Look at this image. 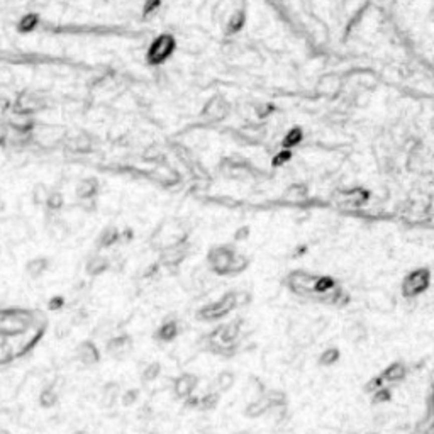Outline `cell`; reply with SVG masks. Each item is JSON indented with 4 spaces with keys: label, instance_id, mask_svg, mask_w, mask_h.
<instances>
[{
    "label": "cell",
    "instance_id": "cell-23",
    "mask_svg": "<svg viewBox=\"0 0 434 434\" xmlns=\"http://www.w3.org/2000/svg\"><path fill=\"white\" fill-rule=\"evenodd\" d=\"M4 209H6V200H4V197L0 195V212H2Z\"/></svg>",
    "mask_w": 434,
    "mask_h": 434
},
{
    "label": "cell",
    "instance_id": "cell-5",
    "mask_svg": "<svg viewBox=\"0 0 434 434\" xmlns=\"http://www.w3.org/2000/svg\"><path fill=\"white\" fill-rule=\"evenodd\" d=\"M405 377H407V366L404 363H393L390 366H387V370L383 371V375H382L383 382H388V383L402 382Z\"/></svg>",
    "mask_w": 434,
    "mask_h": 434
},
{
    "label": "cell",
    "instance_id": "cell-16",
    "mask_svg": "<svg viewBox=\"0 0 434 434\" xmlns=\"http://www.w3.org/2000/svg\"><path fill=\"white\" fill-rule=\"evenodd\" d=\"M56 400H58V395H56V392L53 390V388H46V390L41 393V404H43L44 407L55 405Z\"/></svg>",
    "mask_w": 434,
    "mask_h": 434
},
{
    "label": "cell",
    "instance_id": "cell-7",
    "mask_svg": "<svg viewBox=\"0 0 434 434\" xmlns=\"http://www.w3.org/2000/svg\"><path fill=\"white\" fill-rule=\"evenodd\" d=\"M177 334H178V324H177V322H167V324H163L158 329L156 338H158L160 341H172V339L177 338Z\"/></svg>",
    "mask_w": 434,
    "mask_h": 434
},
{
    "label": "cell",
    "instance_id": "cell-10",
    "mask_svg": "<svg viewBox=\"0 0 434 434\" xmlns=\"http://www.w3.org/2000/svg\"><path fill=\"white\" fill-rule=\"evenodd\" d=\"M127 344H129L127 338H114V339H110L109 344H107V350L112 353V355H120V353L126 351Z\"/></svg>",
    "mask_w": 434,
    "mask_h": 434
},
{
    "label": "cell",
    "instance_id": "cell-14",
    "mask_svg": "<svg viewBox=\"0 0 434 434\" xmlns=\"http://www.w3.org/2000/svg\"><path fill=\"white\" fill-rule=\"evenodd\" d=\"M346 334H348V338H350V341H361V339H365V336H366V329L363 328V326L355 324L348 329Z\"/></svg>",
    "mask_w": 434,
    "mask_h": 434
},
{
    "label": "cell",
    "instance_id": "cell-11",
    "mask_svg": "<svg viewBox=\"0 0 434 434\" xmlns=\"http://www.w3.org/2000/svg\"><path fill=\"white\" fill-rule=\"evenodd\" d=\"M338 360H339V351L336 350V348H331V350H326V351L321 355L319 363H321V365H326V366H331V365L336 363Z\"/></svg>",
    "mask_w": 434,
    "mask_h": 434
},
{
    "label": "cell",
    "instance_id": "cell-8",
    "mask_svg": "<svg viewBox=\"0 0 434 434\" xmlns=\"http://www.w3.org/2000/svg\"><path fill=\"white\" fill-rule=\"evenodd\" d=\"M232 382H234V375H232L231 371H222V373L217 375L214 385H216V390L226 392V390H229V388H231Z\"/></svg>",
    "mask_w": 434,
    "mask_h": 434
},
{
    "label": "cell",
    "instance_id": "cell-17",
    "mask_svg": "<svg viewBox=\"0 0 434 434\" xmlns=\"http://www.w3.org/2000/svg\"><path fill=\"white\" fill-rule=\"evenodd\" d=\"M36 24H38V19H36L34 16H26V17H22L19 22V31H22V33H29V31H33L36 28Z\"/></svg>",
    "mask_w": 434,
    "mask_h": 434
},
{
    "label": "cell",
    "instance_id": "cell-19",
    "mask_svg": "<svg viewBox=\"0 0 434 434\" xmlns=\"http://www.w3.org/2000/svg\"><path fill=\"white\" fill-rule=\"evenodd\" d=\"M390 390H388V388H380L378 392H375L373 393V400L377 402H380V404H382V402H387V400H390Z\"/></svg>",
    "mask_w": 434,
    "mask_h": 434
},
{
    "label": "cell",
    "instance_id": "cell-24",
    "mask_svg": "<svg viewBox=\"0 0 434 434\" xmlns=\"http://www.w3.org/2000/svg\"><path fill=\"white\" fill-rule=\"evenodd\" d=\"M75 434H87V432H75Z\"/></svg>",
    "mask_w": 434,
    "mask_h": 434
},
{
    "label": "cell",
    "instance_id": "cell-15",
    "mask_svg": "<svg viewBox=\"0 0 434 434\" xmlns=\"http://www.w3.org/2000/svg\"><path fill=\"white\" fill-rule=\"evenodd\" d=\"M48 189L46 187L43 185V183H38V185L34 187V190H33V199H34V202L36 204H43V202H46L48 200Z\"/></svg>",
    "mask_w": 434,
    "mask_h": 434
},
{
    "label": "cell",
    "instance_id": "cell-9",
    "mask_svg": "<svg viewBox=\"0 0 434 434\" xmlns=\"http://www.w3.org/2000/svg\"><path fill=\"white\" fill-rule=\"evenodd\" d=\"M46 268H48V261H46V259L36 258V259H33V261H29L28 271H29L31 276H39V275H43L44 271H46Z\"/></svg>",
    "mask_w": 434,
    "mask_h": 434
},
{
    "label": "cell",
    "instance_id": "cell-3",
    "mask_svg": "<svg viewBox=\"0 0 434 434\" xmlns=\"http://www.w3.org/2000/svg\"><path fill=\"white\" fill-rule=\"evenodd\" d=\"M195 387H197V378L194 375H182L180 378L175 380L173 390H175L177 397H180V399H189L192 393H194Z\"/></svg>",
    "mask_w": 434,
    "mask_h": 434
},
{
    "label": "cell",
    "instance_id": "cell-22",
    "mask_svg": "<svg viewBox=\"0 0 434 434\" xmlns=\"http://www.w3.org/2000/svg\"><path fill=\"white\" fill-rule=\"evenodd\" d=\"M420 434H434V429H432V426H431V422L427 424L426 429H422V431H420Z\"/></svg>",
    "mask_w": 434,
    "mask_h": 434
},
{
    "label": "cell",
    "instance_id": "cell-18",
    "mask_svg": "<svg viewBox=\"0 0 434 434\" xmlns=\"http://www.w3.org/2000/svg\"><path fill=\"white\" fill-rule=\"evenodd\" d=\"M383 378L382 377H377V378H373V380H370L368 383H366V390L368 392H371V393H375V392H378L380 388H383Z\"/></svg>",
    "mask_w": 434,
    "mask_h": 434
},
{
    "label": "cell",
    "instance_id": "cell-25",
    "mask_svg": "<svg viewBox=\"0 0 434 434\" xmlns=\"http://www.w3.org/2000/svg\"><path fill=\"white\" fill-rule=\"evenodd\" d=\"M239 434H244V432H239Z\"/></svg>",
    "mask_w": 434,
    "mask_h": 434
},
{
    "label": "cell",
    "instance_id": "cell-2",
    "mask_svg": "<svg viewBox=\"0 0 434 434\" xmlns=\"http://www.w3.org/2000/svg\"><path fill=\"white\" fill-rule=\"evenodd\" d=\"M429 285V273L426 270H415L414 273H410L407 278L404 280V285H402V294L405 297H415L420 292L427 288Z\"/></svg>",
    "mask_w": 434,
    "mask_h": 434
},
{
    "label": "cell",
    "instance_id": "cell-6",
    "mask_svg": "<svg viewBox=\"0 0 434 434\" xmlns=\"http://www.w3.org/2000/svg\"><path fill=\"white\" fill-rule=\"evenodd\" d=\"M270 410V402L266 400L265 395L258 397V399H254L253 402H249L248 407H246V415H249V417H258V415L265 414Z\"/></svg>",
    "mask_w": 434,
    "mask_h": 434
},
{
    "label": "cell",
    "instance_id": "cell-12",
    "mask_svg": "<svg viewBox=\"0 0 434 434\" xmlns=\"http://www.w3.org/2000/svg\"><path fill=\"white\" fill-rule=\"evenodd\" d=\"M160 373H161V366L158 363H151L142 371V380H144V382H153V380L160 377Z\"/></svg>",
    "mask_w": 434,
    "mask_h": 434
},
{
    "label": "cell",
    "instance_id": "cell-4",
    "mask_svg": "<svg viewBox=\"0 0 434 434\" xmlns=\"http://www.w3.org/2000/svg\"><path fill=\"white\" fill-rule=\"evenodd\" d=\"M78 360L82 361L83 365H93L98 361V350L95 348V344L90 341H85L78 346Z\"/></svg>",
    "mask_w": 434,
    "mask_h": 434
},
{
    "label": "cell",
    "instance_id": "cell-1",
    "mask_svg": "<svg viewBox=\"0 0 434 434\" xmlns=\"http://www.w3.org/2000/svg\"><path fill=\"white\" fill-rule=\"evenodd\" d=\"M236 306V297H234V292L231 294H226L222 299H219L217 302L214 304H209L205 306L202 311L199 312V319L202 321H216V319H221L224 317L226 314H229Z\"/></svg>",
    "mask_w": 434,
    "mask_h": 434
},
{
    "label": "cell",
    "instance_id": "cell-21",
    "mask_svg": "<svg viewBox=\"0 0 434 434\" xmlns=\"http://www.w3.org/2000/svg\"><path fill=\"white\" fill-rule=\"evenodd\" d=\"M61 304H63V301L56 297V301H51V304H49V307H51V309H58V307H61Z\"/></svg>",
    "mask_w": 434,
    "mask_h": 434
},
{
    "label": "cell",
    "instance_id": "cell-20",
    "mask_svg": "<svg viewBox=\"0 0 434 434\" xmlns=\"http://www.w3.org/2000/svg\"><path fill=\"white\" fill-rule=\"evenodd\" d=\"M136 399H137V392H136V390H129V392H126V393H122V402H124L126 405L134 404V402H136Z\"/></svg>",
    "mask_w": 434,
    "mask_h": 434
},
{
    "label": "cell",
    "instance_id": "cell-13",
    "mask_svg": "<svg viewBox=\"0 0 434 434\" xmlns=\"http://www.w3.org/2000/svg\"><path fill=\"white\" fill-rule=\"evenodd\" d=\"M217 402H219L217 392H209V393H205L202 399H199V405L202 407V409H212V407L217 405Z\"/></svg>",
    "mask_w": 434,
    "mask_h": 434
}]
</instances>
